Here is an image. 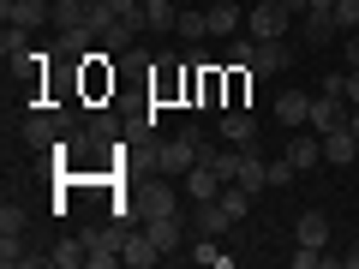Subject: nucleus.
I'll return each mask as SVG.
<instances>
[{
    "mask_svg": "<svg viewBox=\"0 0 359 269\" xmlns=\"http://www.w3.org/2000/svg\"><path fill=\"white\" fill-rule=\"evenodd\" d=\"M335 25H341V36H353L359 30V0H335Z\"/></svg>",
    "mask_w": 359,
    "mask_h": 269,
    "instance_id": "nucleus-27",
    "label": "nucleus"
},
{
    "mask_svg": "<svg viewBox=\"0 0 359 269\" xmlns=\"http://www.w3.org/2000/svg\"><path fill=\"white\" fill-rule=\"evenodd\" d=\"M311 102H318V96H306V90H282V96H276V120H282L287 132H299L311 120Z\"/></svg>",
    "mask_w": 359,
    "mask_h": 269,
    "instance_id": "nucleus-7",
    "label": "nucleus"
},
{
    "mask_svg": "<svg viewBox=\"0 0 359 269\" xmlns=\"http://www.w3.org/2000/svg\"><path fill=\"white\" fill-rule=\"evenodd\" d=\"M25 240H18V233H0V263H6V269H25Z\"/></svg>",
    "mask_w": 359,
    "mask_h": 269,
    "instance_id": "nucleus-25",
    "label": "nucleus"
},
{
    "mask_svg": "<svg viewBox=\"0 0 359 269\" xmlns=\"http://www.w3.org/2000/svg\"><path fill=\"white\" fill-rule=\"evenodd\" d=\"M347 126H353V138H359V108H353V120H347Z\"/></svg>",
    "mask_w": 359,
    "mask_h": 269,
    "instance_id": "nucleus-34",
    "label": "nucleus"
},
{
    "mask_svg": "<svg viewBox=\"0 0 359 269\" xmlns=\"http://www.w3.org/2000/svg\"><path fill=\"white\" fill-rule=\"evenodd\" d=\"M144 209H150V216H180V198H174V186H150Z\"/></svg>",
    "mask_w": 359,
    "mask_h": 269,
    "instance_id": "nucleus-24",
    "label": "nucleus"
},
{
    "mask_svg": "<svg viewBox=\"0 0 359 269\" xmlns=\"http://www.w3.org/2000/svg\"><path fill=\"white\" fill-rule=\"evenodd\" d=\"M347 66H359V30L347 36Z\"/></svg>",
    "mask_w": 359,
    "mask_h": 269,
    "instance_id": "nucleus-31",
    "label": "nucleus"
},
{
    "mask_svg": "<svg viewBox=\"0 0 359 269\" xmlns=\"http://www.w3.org/2000/svg\"><path fill=\"white\" fill-rule=\"evenodd\" d=\"M233 186H245V192H264V186H269V162H264V156H252V150H245V162H240V179H233Z\"/></svg>",
    "mask_w": 359,
    "mask_h": 269,
    "instance_id": "nucleus-17",
    "label": "nucleus"
},
{
    "mask_svg": "<svg viewBox=\"0 0 359 269\" xmlns=\"http://www.w3.org/2000/svg\"><path fill=\"white\" fill-rule=\"evenodd\" d=\"M204 18H210V36H233L240 30V6L233 0H204Z\"/></svg>",
    "mask_w": 359,
    "mask_h": 269,
    "instance_id": "nucleus-12",
    "label": "nucleus"
},
{
    "mask_svg": "<svg viewBox=\"0 0 359 269\" xmlns=\"http://www.w3.org/2000/svg\"><path fill=\"white\" fill-rule=\"evenodd\" d=\"M222 186H228V179L210 167V156L192 167V174H186V198H192V204H210V198H222Z\"/></svg>",
    "mask_w": 359,
    "mask_h": 269,
    "instance_id": "nucleus-8",
    "label": "nucleus"
},
{
    "mask_svg": "<svg viewBox=\"0 0 359 269\" xmlns=\"http://www.w3.org/2000/svg\"><path fill=\"white\" fill-rule=\"evenodd\" d=\"M335 30H341V25H335V13H299V36H306L311 48H323Z\"/></svg>",
    "mask_w": 359,
    "mask_h": 269,
    "instance_id": "nucleus-14",
    "label": "nucleus"
},
{
    "mask_svg": "<svg viewBox=\"0 0 359 269\" xmlns=\"http://www.w3.org/2000/svg\"><path fill=\"white\" fill-rule=\"evenodd\" d=\"M341 263H347V269H359V251H347V257H341Z\"/></svg>",
    "mask_w": 359,
    "mask_h": 269,
    "instance_id": "nucleus-33",
    "label": "nucleus"
},
{
    "mask_svg": "<svg viewBox=\"0 0 359 269\" xmlns=\"http://www.w3.org/2000/svg\"><path fill=\"white\" fill-rule=\"evenodd\" d=\"M233 221H228V209L216 204V198H210V204H198V233H210V240H216V233H228Z\"/></svg>",
    "mask_w": 359,
    "mask_h": 269,
    "instance_id": "nucleus-21",
    "label": "nucleus"
},
{
    "mask_svg": "<svg viewBox=\"0 0 359 269\" xmlns=\"http://www.w3.org/2000/svg\"><path fill=\"white\" fill-rule=\"evenodd\" d=\"M294 240L299 245H330V216H323V209H306V216L294 221Z\"/></svg>",
    "mask_w": 359,
    "mask_h": 269,
    "instance_id": "nucleus-13",
    "label": "nucleus"
},
{
    "mask_svg": "<svg viewBox=\"0 0 359 269\" xmlns=\"http://www.w3.org/2000/svg\"><path fill=\"white\" fill-rule=\"evenodd\" d=\"M282 6H287V13H306V6H311V0H282Z\"/></svg>",
    "mask_w": 359,
    "mask_h": 269,
    "instance_id": "nucleus-32",
    "label": "nucleus"
},
{
    "mask_svg": "<svg viewBox=\"0 0 359 269\" xmlns=\"http://www.w3.org/2000/svg\"><path fill=\"white\" fill-rule=\"evenodd\" d=\"M222 144H245V150H257V120L245 114V108L222 114Z\"/></svg>",
    "mask_w": 359,
    "mask_h": 269,
    "instance_id": "nucleus-11",
    "label": "nucleus"
},
{
    "mask_svg": "<svg viewBox=\"0 0 359 269\" xmlns=\"http://www.w3.org/2000/svg\"><path fill=\"white\" fill-rule=\"evenodd\" d=\"M90 6H96V0H90Z\"/></svg>",
    "mask_w": 359,
    "mask_h": 269,
    "instance_id": "nucleus-35",
    "label": "nucleus"
},
{
    "mask_svg": "<svg viewBox=\"0 0 359 269\" xmlns=\"http://www.w3.org/2000/svg\"><path fill=\"white\" fill-rule=\"evenodd\" d=\"M186 257H192L198 269H228V263H233L228 251H216V245H210V233H198V240H192V251H186Z\"/></svg>",
    "mask_w": 359,
    "mask_h": 269,
    "instance_id": "nucleus-20",
    "label": "nucleus"
},
{
    "mask_svg": "<svg viewBox=\"0 0 359 269\" xmlns=\"http://www.w3.org/2000/svg\"><path fill=\"white\" fill-rule=\"evenodd\" d=\"M0 54H6V60H30V30H25V25H6V36H0Z\"/></svg>",
    "mask_w": 359,
    "mask_h": 269,
    "instance_id": "nucleus-23",
    "label": "nucleus"
},
{
    "mask_svg": "<svg viewBox=\"0 0 359 269\" xmlns=\"http://www.w3.org/2000/svg\"><path fill=\"white\" fill-rule=\"evenodd\" d=\"M287 42H252V60H245V72L252 78H276V72H287Z\"/></svg>",
    "mask_w": 359,
    "mask_h": 269,
    "instance_id": "nucleus-5",
    "label": "nucleus"
},
{
    "mask_svg": "<svg viewBox=\"0 0 359 269\" xmlns=\"http://www.w3.org/2000/svg\"><path fill=\"white\" fill-rule=\"evenodd\" d=\"M216 204L228 209V221H245V209H252V192H245V186H233V179H228V186H222V198H216Z\"/></svg>",
    "mask_w": 359,
    "mask_h": 269,
    "instance_id": "nucleus-22",
    "label": "nucleus"
},
{
    "mask_svg": "<svg viewBox=\"0 0 359 269\" xmlns=\"http://www.w3.org/2000/svg\"><path fill=\"white\" fill-rule=\"evenodd\" d=\"M287 18H294V13H287L282 0H257V6H252V42H282L287 36Z\"/></svg>",
    "mask_w": 359,
    "mask_h": 269,
    "instance_id": "nucleus-3",
    "label": "nucleus"
},
{
    "mask_svg": "<svg viewBox=\"0 0 359 269\" xmlns=\"http://www.w3.org/2000/svg\"><path fill=\"white\" fill-rule=\"evenodd\" d=\"M174 30H180L186 42H204V36H210V18H204V13H180V25H174Z\"/></svg>",
    "mask_w": 359,
    "mask_h": 269,
    "instance_id": "nucleus-26",
    "label": "nucleus"
},
{
    "mask_svg": "<svg viewBox=\"0 0 359 269\" xmlns=\"http://www.w3.org/2000/svg\"><path fill=\"white\" fill-rule=\"evenodd\" d=\"M198 162H204V132L198 126H186L180 138L156 144V167H162V174H192Z\"/></svg>",
    "mask_w": 359,
    "mask_h": 269,
    "instance_id": "nucleus-1",
    "label": "nucleus"
},
{
    "mask_svg": "<svg viewBox=\"0 0 359 269\" xmlns=\"http://www.w3.org/2000/svg\"><path fill=\"white\" fill-rule=\"evenodd\" d=\"M347 102L359 108V66H347Z\"/></svg>",
    "mask_w": 359,
    "mask_h": 269,
    "instance_id": "nucleus-30",
    "label": "nucleus"
},
{
    "mask_svg": "<svg viewBox=\"0 0 359 269\" xmlns=\"http://www.w3.org/2000/svg\"><path fill=\"white\" fill-rule=\"evenodd\" d=\"M0 13H6V25L36 30L42 18H54V6H48V0H0Z\"/></svg>",
    "mask_w": 359,
    "mask_h": 269,
    "instance_id": "nucleus-10",
    "label": "nucleus"
},
{
    "mask_svg": "<svg viewBox=\"0 0 359 269\" xmlns=\"http://www.w3.org/2000/svg\"><path fill=\"white\" fill-rule=\"evenodd\" d=\"M66 126H72V114H66V108H36V114L25 120V144H36V150H54V144L66 138Z\"/></svg>",
    "mask_w": 359,
    "mask_h": 269,
    "instance_id": "nucleus-2",
    "label": "nucleus"
},
{
    "mask_svg": "<svg viewBox=\"0 0 359 269\" xmlns=\"http://www.w3.org/2000/svg\"><path fill=\"white\" fill-rule=\"evenodd\" d=\"M144 233H150L162 251H180V240H186V228H180V216H150L144 221Z\"/></svg>",
    "mask_w": 359,
    "mask_h": 269,
    "instance_id": "nucleus-15",
    "label": "nucleus"
},
{
    "mask_svg": "<svg viewBox=\"0 0 359 269\" xmlns=\"http://www.w3.org/2000/svg\"><path fill=\"white\" fill-rule=\"evenodd\" d=\"M282 156L294 162V174H311V167L323 162V138L306 126V132H294V138H287V150H282Z\"/></svg>",
    "mask_w": 359,
    "mask_h": 269,
    "instance_id": "nucleus-6",
    "label": "nucleus"
},
{
    "mask_svg": "<svg viewBox=\"0 0 359 269\" xmlns=\"http://www.w3.org/2000/svg\"><path fill=\"white\" fill-rule=\"evenodd\" d=\"M144 18H150V30L162 36V30L180 25V0H144Z\"/></svg>",
    "mask_w": 359,
    "mask_h": 269,
    "instance_id": "nucleus-19",
    "label": "nucleus"
},
{
    "mask_svg": "<svg viewBox=\"0 0 359 269\" xmlns=\"http://www.w3.org/2000/svg\"><path fill=\"white\" fill-rule=\"evenodd\" d=\"M156 257H162V245H156L144 228H132V233H126V263H132V269H150Z\"/></svg>",
    "mask_w": 359,
    "mask_h": 269,
    "instance_id": "nucleus-16",
    "label": "nucleus"
},
{
    "mask_svg": "<svg viewBox=\"0 0 359 269\" xmlns=\"http://www.w3.org/2000/svg\"><path fill=\"white\" fill-rule=\"evenodd\" d=\"M323 162H335V167L359 162V138H353V126H335V132H323Z\"/></svg>",
    "mask_w": 359,
    "mask_h": 269,
    "instance_id": "nucleus-9",
    "label": "nucleus"
},
{
    "mask_svg": "<svg viewBox=\"0 0 359 269\" xmlns=\"http://www.w3.org/2000/svg\"><path fill=\"white\" fill-rule=\"evenodd\" d=\"M25 204H0V233H25Z\"/></svg>",
    "mask_w": 359,
    "mask_h": 269,
    "instance_id": "nucleus-28",
    "label": "nucleus"
},
{
    "mask_svg": "<svg viewBox=\"0 0 359 269\" xmlns=\"http://www.w3.org/2000/svg\"><path fill=\"white\" fill-rule=\"evenodd\" d=\"M78 263H90V245L84 240H60L48 251V269H78Z\"/></svg>",
    "mask_w": 359,
    "mask_h": 269,
    "instance_id": "nucleus-18",
    "label": "nucleus"
},
{
    "mask_svg": "<svg viewBox=\"0 0 359 269\" xmlns=\"http://www.w3.org/2000/svg\"><path fill=\"white\" fill-rule=\"evenodd\" d=\"M347 120H353V108H347V96H335V90H318V102H311V120L306 126L318 132H335V126H347Z\"/></svg>",
    "mask_w": 359,
    "mask_h": 269,
    "instance_id": "nucleus-4",
    "label": "nucleus"
},
{
    "mask_svg": "<svg viewBox=\"0 0 359 269\" xmlns=\"http://www.w3.org/2000/svg\"><path fill=\"white\" fill-rule=\"evenodd\" d=\"M287 179H294V162H287V156H276V162H269V186H287Z\"/></svg>",
    "mask_w": 359,
    "mask_h": 269,
    "instance_id": "nucleus-29",
    "label": "nucleus"
}]
</instances>
